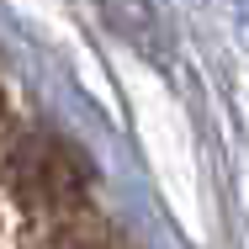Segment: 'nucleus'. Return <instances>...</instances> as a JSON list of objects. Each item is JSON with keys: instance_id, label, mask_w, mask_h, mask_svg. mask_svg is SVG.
I'll list each match as a JSON object with an SVG mask.
<instances>
[{"instance_id": "f257e3e1", "label": "nucleus", "mask_w": 249, "mask_h": 249, "mask_svg": "<svg viewBox=\"0 0 249 249\" xmlns=\"http://www.w3.org/2000/svg\"><path fill=\"white\" fill-rule=\"evenodd\" d=\"M5 170L32 217H80L85 212V170L64 143H53L43 133H21Z\"/></svg>"}]
</instances>
